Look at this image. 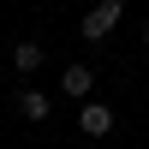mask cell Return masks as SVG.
Returning <instances> with one entry per match:
<instances>
[{
	"mask_svg": "<svg viewBox=\"0 0 149 149\" xmlns=\"http://www.w3.org/2000/svg\"><path fill=\"white\" fill-rule=\"evenodd\" d=\"M119 18H125V6H119V0H107V6H95V12H84V42H107V36L119 30Z\"/></svg>",
	"mask_w": 149,
	"mask_h": 149,
	"instance_id": "6da1fadb",
	"label": "cell"
},
{
	"mask_svg": "<svg viewBox=\"0 0 149 149\" xmlns=\"http://www.w3.org/2000/svg\"><path fill=\"white\" fill-rule=\"evenodd\" d=\"M113 125H119V119H113L107 102H84V107H78V131H84V137H107Z\"/></svg>",
	"mask_w": 149,
	"mask_h": 149,
	"instance_id": "7a4b0ae2",
	"label": "cell"
},
{
	"mask_svg": "<svg viewBox=\"0 0 149 149\" xmlns=\"http://www.w3.org/2000/svg\"><path fill=\"white\" fill-rule=\"evenodd\" d=\"M18 113L42 125V119L54 113V95H48V90H36V84H24V90H18Z\"/></svg>",
	"mask_w": 149,
	"mask_h": 149,
	"instance_id": "3957f363",
	"label": "cell"
},
{
	"mask_svg": "<svg viewBox=\"0 0 149 149\" xmlns=\"http://www.w3.org/2000/svg\"><path fill=\"white\" fill-rule=\"evenodd\" d=\"M90 90H95V72L84 66V60H78V66H66V72H60V95H90Z\"/></svg>",
	"mask_w": 149,
	"mask_h": 149,
	"instance_id": "277c9868",
	"label": "cell"
},
{
	"mask_svg": "<svg viewBox=\"0 0 149 149\" xmlns=\"http://www.w3.org/2000/svg\"><path fill=\"white\" fill-rule=\"evenodd\" d=\"M42 60H48L42 42H18V48H12V72H24V78H30V72H42Z\"/></svg>",
	"mask_w": 149,
	"mask_h": 149,
	"instance_id": "5b68a950",
	"label": "cell"
},
{
	"mask_svg": "<svg viewBox=\"0 0 149 149\" xmlns=\"http://www.w3.org/2000/svg\"><path fill=\"white\" fill-rule=\"evenodd\" d=\"M143 48H149V18H143Z\"/></svg>",
	"mask_w": 149,
	"mask_h": 149,
	"instance_id": "8992f818",
	"label": "cell"
}]
</instances>
